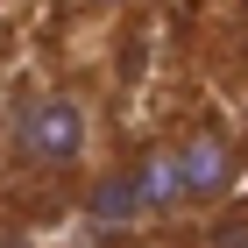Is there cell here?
Wrapping results in <instances>:
<instances>
[{
    "label": "cell",
    "instance_id": "6",
    "mask_svg": "<svg viewBox=\"0 0 248 248\" xmlns=\"http://www.w3.org/2000/svg\"><path fill=\"white\" fill-rule=\"evenodd\" d=\"M234 7H241V15H248V0H234Z\"/></svg>",
    "mask_w": 248,
    "mask_h": 248
},
{
    "label": "cell",
    "instance_id": "4",
    "mask_svg": "<svg viewBox=\"0 0 248 248\" xmlns=\"http://www.w3.org/2000/svg\"><path fill=\"white\" fill-rule=\"evenodd\" d=\"M7 107H15V78H7V64H0V135H7Z\"/></svg>",
    "mask_w": 248,
    "mask_h": 248
},
{
    "label": "cell",
    "instance_id": "5",
    "mask_svg": "<svg viewBox=\"0 0 248 248\" xmlns=\"http://www.w3.org/2000/svg\"><path fill=\"white\" fill-rule=\"evenodd\" d=\"M93 7H128V0H93Z\"/></svg>",
    "mask_w": 248,
    "mask_h": 248
},
{
    "label": "cell",
    "instance_id": "3",
    "mask_svg": "<svg viewBox=\"0 0 248 248\" xmlns=\"http://www.w3.org/2000/svg\"><path fill=\"white\" fill-rule=\"evenodd\" d=\"M85 227L107 234V241H121V234H135V227H156V220H149V199H142L135 156H128V163H107V170L93 177V191H85Z\"/></svg>",
    "mask_w": 248,
    "mask_h": 248
},
{
    "label": "cell",
    "instance_id": "1",
    "mask_svg": "<svg viewBox=\"0 0 248 248\" xmlns=\"http://www.w3.org/2000/svg\"><path fill=\"white\" fill-rule=\"evenodd\" d=\"M7 156L29 177H71L93 163V107L78 85H29L7 107Z\"/></svg>",
    "mask_w": 248,
    "mask_h": 248
},
{
    "label": "cell",
    "instance_id": "2",
    "mask_svg": "<svg viewBox=\"0 0 248 248\" xmlns=\"http://www.w3.org/2000/svg\"><path fill=\"white\" fill-rule=\"evenodd\" d=\"M241 135H234L227 114H191L185 128L170 135V170H177V206L185 213H220L234 199V185H241Z\"/></svg>",
    "mask_w": 248,
    "mask_h": 248
}]
</instances>
